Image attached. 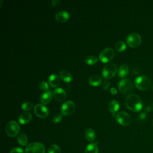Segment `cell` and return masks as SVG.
I'll list each match as a JSON object with an SVG mask.
<instances>
[{"label": "cell", "mask_w": 153, "mask_h": 153, "mask_svg": "<svg viewBox=\"0 0 153 153\" xmlns=\"http://www.w3.org/2000/svg\"><path fill=\"white\" fill-rule=\"evenodd\" d=\"M126 107L134 112H139L142 109L143 103L140 97L134 93L128 94L125 99Z\"/></svg>", "instance_id": "1"}, {"label": "cell", "mask_w": 153, "mask_h": 153, "mask_svg": "<svg viewBox=\"0 0 153 153\" xmlns=\"http://www.w3.org/2000/svg\"><path fill=\"white\" fill-rule=\"evenodd\" d=\"M135 86L140 90L145 91L149 89L151 86V79L145 75L137 76L135 79Z\"/></svg>", "instance_id": "2"}, {"label": "cell", "mask_w": 153, "mask_h": 153, "mask_svg": "<svg viewBox=\"0 0 153 153\" xmlns=\"http://www.w3.org/2000/svg\"><path fill=\"white\" fill-rule=\"evenodd\" d=\"M5 130L8 136L13 137L18 135L20 131V126L16 121L11 120L7 123Z\"/></svg>", "instance_id": "3"}, {"label": "cell", "mask_w": 153, "mask_h": 153, "mask_svg": "<svg viewBox=\"0 0 153 153\" xmlns=\"http://www.w3.org/2000/svg\"><path fill=\"white\" fill-rule=\"evenodd\" d=\"M118 89L121 93L126 94L130 93L133 88L132 81L128 78H124L118 82Z\"/></svg>", "instance_id": "4"}, {"label": "cell", "mask_w": 153, "mask_h": 153, "mask_svg": "<svg viewBox=\"0 0 153 153\" xmlns=\"http://www.w3.org/2000/svg\"><path fill=\"white\" fill-rule=\"evenodd\" d=\"M118 66L114 63H109L106 65L102 69V75L105 78H112L117 72Z\"/></svg>", "instance_id": "5"}, {"label": "cell", "mask_w": 153, "mask_h": 153, "mask_svg": "<svg viewBox=\"0 0 153 153\" xmlns=\"http://www.w3.org/2000/svg\"><path fill=\"white\" fill-rule=\"evenodd\" d=\"M44 145L39 142H33L28 144L25 148V153H45Z\"/></svg>", "instance_id": "6"}, {"label": "cell", "mask_w": 153, "mask_h": 153, "mask_svg": "<svg viewBox=\"0 0 153 153\" xmlns=\"http://www.w3.org/2000/svg\"><path fill=\"white\" fill-rule=\"evenodd\" d=\"M115 56L114 50L111 48H106L100 51L99 58L103 63H108L111 61Z\"/></svg>", "instance_id": "7"}, {"label": "cell", "mask_w": 153, "mask_h": 153, "mask_svg": "<svg viewBox=\"0 0 153 153\" xmlns=\"http://www.w3.org/2000/svg\"><path fill=\"white\" fill-rule=\"evenodd\" d=\"M127 44L131 48H136L140 45L142 42L141 36L137 33H130L127 37Z\"/></svg>", "instance_id": "8"}, {"label": "cell", "mask_w": 153, "mask_h": 153, "mask_svg": "<svg viewBox=\"0 0 153 153\" xmlns=\"http://www.w3.org/2000/svg\"><path fill=\"white\" fill-rule=\"evenodd\" d=\"M115 119L118 123L124 126L130 125L131 122V118L130 116L127 112L123 111L118 112L116 115Z\"/></svg>", "instance_id": "9"}, {"label": "cell", "mask_w": 153, "mask_h": 153, "mask_svg": "<svg viewBox=\"0 0 153 153\" xmlns=\"http://www.w3.org/2000/svg\"><path fill=\"white\" fill-rule=\"evenodd\" d=\"M75 109V105L71 100H67L64 102L61 106V113L64 115H69L72 114Z\"/></svg>", "instance_id": "10"}, {"label": "cell", "mask_w": 153, "mask_h": 153, "mask_svg": "<svg viewBox=\"0 0 153 153\" xmlns=\"http://www.w3.org/2000/svg\"><path fill=\"white\" fill-rule=\"evenodd\" d=\"M33 110L36 115L41 118H46L49 114L48 109L43 104L38 103L35 105L33 108Z\"/></svg>", "instance_id": "11"}, {"label": "cell", "mask_w": 153, "mask_h": 153, "mask_svg": "<svg viewBox=\"0 0 153 153\" xmlns=\"http://www.w3.org/2000/svg\"><path fill=\"white\" fill-rule=\"evenodd\" d=\"M54 99L59 102H63L66 98V93L65 90L61 87L55 88L53 93Z\"/></svg>", "instance_id": "12"}, {"label": "cell", "mask_w": 153, "mask_h": 153, "mask_svg": "<svg viewBox=\"0 0 153 153\" xmlns=\"http://www.w3.org/2000/svg\"><path fill=\"white\" fill-rule=\"evenodd\" d=\"M70 18L69 13L65 10L60 11L57 12L55 15V19L57 21L59 22H67Z\"/></svg>", "instance_id": "13"}, {"label": "cell", "mask_w": 153, "mask_h": 153, "mask_svg": "<svg viewBox=\"0 0 153 153\" xmlns=\"http://www.w3.org/2000/svg\"><path fill=\"white\" fill-rule=\"evenodd\" d=\"M52 93L50 90H48L43 93L40 98V101L43 105L48 104L52 99Z\"/></svg>", "instance_id": "14"}, {"label": "cell", "mask_w": 153, "mask_h": 153, "mask_svg": "<svg viewBox=\"0 0 153 153\" xmlns=\"http://www.w3.org/2000/svg\"><path fill=\"white\" fill-rule=\"evenodd\" d=\"M120 108V103L117 100H111L108 105L109 111L112 113V116H115V114L118 111Z\"/></svg>", "instance_id": "15"}, {"label": "cell", "mask_w": 153, "mask_h": 153, "mask_svg": "<svg viewBox=\"0 0 153 153\" xmlns=\"http://www.w3.org/2000/svg\"><path fill=\"white\" fill-rule=\"evenodd\" d=\"M32 119V115L28 112H23L19 117V121L21 124H26L28 123Z\"/></svg>", "instance_id": "16"}, {"label": "cell", "mask_w": 153, "mask_h": 153, "mask_svg": "<svg viewBox=\"0 0 153 153\" xmlns=\"http://www.w3.org/2000/svg\"><path fill=\"white\" fill-rule=\"evenodd\" d=\"M60 78L66 82H70L72 79V74L66 69L60 70L59 72Z\"/></svg>", "instance_id": "17"}, {"label": "cell", "mask_w": 153, "mask_h": 153, "mask_svg": "<svg viewBox=\"0 0 153 153\" xmlns=\"http://www.w3.org/2000/svg\"><path fill=\"white\" fill-rule=\"evenodd\" d=\"M102 82V78L100 76L98 75H93L91 76H90L88 79V82L90 85L97 87Z\"/></svg>", "instance_id": "18"}, {"label": "cell", "mask_w": 153, "mask_h": 153, "mask_svg": "<svg viewBox=\"0 0 153 153\" xmlns=\"http://www.w3.org/2000/svg\"><path fill=\"white\" fill-rule=\"evenodd\" d=\"M48 81L49 84L53 87H56L58 86L59 84H60V79L59 76L54 74H51L49 76Z\"/></svg>", "instance_id": "19"}, {"label": "cell", "mask_w": 153, "mask_h": 153, "mask_svg": "<svg viewBox=\"0 0 153 153\" xmlns=\"http://www.w3.org/2000/svg\"><path fill=\"white\" fill-rule=\"evenodd\" d=\"M85 137L86 139L90 142L94 141L96 137V134L94 131L90 128L86 129L85 131Z\"/></svg>", "instance_id": "20"}, {"label": "cell", "mask_w": 153, "mask_h": 153, "mask_svg": "<svg viewBox=\"0 0 153 153\" xmlns=\"http://www.w3.org/2000/svg\"><path fill=\"white\" fill-rule=\"evenodd\" d=\"M128 65H127L126 64H123L122 65L119 69H118V76L121 78H124L125 77L128 72Z\"/></svg>", "instance_id": "21"}, {"label": "cell", "mask_w": 153, "mask_h": 153, "mask_svg": "<svg viewBox=\"0 0 153 153\" xmlns=\"http://www.w3.org/2000/svg\"><path fill=\"white\" fill-rule=\"evenodd\" d=\"M17 141L18 143L22 146H25L27 143V137L26 134L23 133H19L17 135Z\"/></svg>", "instance_id": "22"}, {"label": "cell", "mask_w": 153, "mask_h": 153, "mask_svg": "<svg viewBox=\"0 0 153 153\" xmlns=\"http://www.w3.org/2000/svg\"><path fill=\"white\" fill-rule=\"evenodd\" d=\"M99 149L97 145L94 143H91L88 144L86 148L85 153H98Z\"/></svg>", "instance_id": "23"}, {"label": "cell", "mask_w": 153, "mask_h": 153, "mask_svg": "<svg viewBox=\"0 0 153 153\" xmlns=\"http://www.w3.org/2000/svg\"><path fill=\"white\" fill-rule=\"evenodd\" d=\"M126 48V44L122 41H118L115 45V49L118 52H123Z\"/></svg>", "instance_id": "24"}, {"label": "cell", "mask_w": 153, "mask_h": 153, "mask_svg": "<svg viewBox=\"0 0 153 153\" xmlns=\"http://www.w3.org/2000/svg\"><path fill=\"white\" fill-rule=\"evenodd\" d=\"M97 62V58L94 56H88L85 58V62L88 65L95 64Z\"/></svg>", "instance_id": "25"}, {"label": "cell", "mask_w": 153, "mask_h": 153, "mask_svg": "<svg viewBox=\"0 0 153 153\" xmlns=\"http://www.w3.org/2000/svg\"><path fill=\"white\" fill-rule=\"evenodd\" d=\"M48 153H61V149L58 145L53 144L50 146Z\"/></svg>", "instance_id": "26"}, {"label": "cell", "mask_w": 153, "mask_h": 153, "mask_svg": "<svg viewBox=\"0 0 153 153\" xmlns=\"http://www.w3.org/2000/svg\"><path fill=\"white\" fill-rule=\"evenodd\" d=\"M33 108V104L30 102H25L22 103V108L23 110L26 111H30Z\"/></svg>", "instance_id": "27"}, {"label": "cell", "mask_w": 153, "mask_h": 153, "mask_svg": "<svg viewBox=\"0 0 153 153\" xmlns=\"http://www.w3.org/2000/svg\"><path fill=\"white\" fill-rule=\"evenodd\" d=\"M39 88L42 90L43 91H47L49 89V86H48V84L45 81H42L39 82Z\"/></svg>", "instance_id": "28"}, {"label": "cell", "mask_w": 153, "mask_h": 153, "mask_svg": "<svg viewBox=\"0 0 153 153\" xmlns=\"http://www.w3.org/2000/svg\"><path fill=\"white\" fill-rule=\"evenodd\" d=\"M62 115L61 114L57 113L54 114V115L53 117V121L55 123H59L61 120H62Z\"/></svg>", "instance_id": "29"}, {"label": "cell", "mask_w": 153, "mask_h": 153, "mask_svg": "<svg viewBox=\"0 0 153 153\" xmlns=\"http://www.w3.org/2000/svg\"><path fill=\"white\" fill-rule=\"evenodd\" d=\"M23 149L19 147H15L11 149L10 153H23Z\"/></svg>", "instance_id": "30"}, {"label": "cell", "mask_w": 153, "mask_h": 153, "mask_svg": "<svg viewBox=\"0 0 153 153\" xmlns=\"http://www.w3.org/2000/svg\"><path fill=\"white\" fill-rule=\"evenodd\" d=\"M109 85H110V82L108 80L105 81L102 84V87L105 90H106L109 88Z\"/></svg>", "instance_id": "31"}, {"label": "cell", "mask_w": 153, "mask_h": 153, "mask_svg": "<svg viewBox=\"0 0 153 153\" xmlns=\"http://www.w3.org/2000/svg\"><path fill=\"white\" fill-rule=\"evenodd\" d=\"M60 0H53L51 2V7H56L57 5H58V4L60 3Z\"/></svg>", "instance_id": "32"}, {"label": "cell", "mask_w": 153, "mask_h": 153, "mask_svg": "<svg viewBox=\"0 0 153 153\" xmlns=\"http://www.w3.org/2000/svg\"><path fill=\"white\" fill-rule=\"evenodd\" d=\"M146 118V114L144 113V112L141 113V114L139 115V120H145Z\"/></svg>", "instance_id": "33"}, {"label": "cell", "mask_w": 153, "mask_h": 153, "mask_svg": "<svg viewBox=\"0 0 153 153\" xmlns=\"http://www.w3.org/2000/svg\"><path fill=\"white\" fill-rule=\"evenodd\" d=\"M110 91L113 94H116L117 93V89L115 87H111V90H110Z\"/></svg>", "instance_id": "34"}, {"label": "cell", "mask_w": 153, "mask_h": 153, "mask_svg": "<svg viewBox=\"0 0 153 153\" xmlns=\"http://www.w3.org/2000/svg\"><path fill=\"white\" fill-rule=\"evenodd\" d=\"M151 89H152V90L153 91V85L151 87Z\"/></svg>", "instance_id": "35"}, {"label": "cell", "mask_w": 153, "mask_h": 153, "mask_svg": "<svg viewBox=\"0 0 153 153\" xmlns=\"http://www.w3.org/2000/svg\"><path fill=\"white\" fill-rule=\"evenodd\" d=\"M152 127H153V120H152Z\"/></svg>", "instance_id": "36"}]
</instances>
